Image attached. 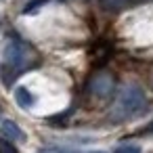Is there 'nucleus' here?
<instances>
[{
	"mask_svg": "<svg viewBox=\"0 0 153 153\" xmlns=\"http://www.w3.org/2000/svg\"><path fill=\"white\" fill-rule=\"evenodd\" d=\"M40 63V57L36 53V48H32L30 44H25L21 38H11L4 44L2 51V67H0V74H2V80L7 86H13V82L30 71L36 69V65Z\"/></svg>",
	"mask_w": 153,
	"mask_h": 153,
	"instance_id": "f257e3e1",
	"label": "nucleus"
},
{
	"mask_svg": "<svg viewBox=\"0 0 153 153\" xmlns=\"http://www.w3.org/2000/svg\"><path fill=\"white\" fill-rule=\"evenodd\" d=\"M145 107H147V97H145L143 88L136 84H128L115 97V101L109 109V117H111V122H126V120L138 115L140 111H145Z\"/></svg>",
	"mask_w": 153,
	"mask_h": 153,
	"instance_id": "f03ea898",
	"label": "nucleus"
},
{
	"mask_svg": "<svg viewBox=\"0 0 153 153\" xmlns=\"http://www.w3.org/2000/svg\"><path fill=\"white\" fill-rule=\"evenodd\" d=\"M88 88H90V92H92L94 97L105 99V97H109V94L113 92V88H115V80H113L111 74H107V71H99V74H94V78L90 80Z\"/></svg>",
	"mask_w": 153,
	"mask_h": 153,
	"instance_id": "7ed1b4c3",
	"label": "nucleus"
},
{
	"mask_svg": "<svg viewBox=\"0 0 153 153\" xmlns=\"http://www.w3.org/2000/svg\"><path fill=\"white\" fill-rule=\"evenodd\" d=\"M0 132H2L4 138L15 140V143H23V140H25V132H23L21 126L15 124L13 120H4L2 124H0Z\"/></svg>",
	"mask_w": 153,
	"mask_h": 153,
	"instance_id": "20e7f679",
	"label": "nucleus"
},
{
	"mask_svg": "<svg viewBox=\"0 0 153 153\" xmlns=\"http://www.w3.org/2000/svg\"><path fill=\"white\" fill-rule=\"evenodd\" d=\"M140 2H147V0H99V4L105 9V11H111V13H120V11H126L130 7H136Z\"/></svg>",
	"mask_w": 153,
	"mask_h": 153,
	"instance_id": "39448f33",
	"label": "nucleus"
},
{
	"mask_svg": "<svg viewBox=\"0 0 153 153\" xmlns=\"http://www.w3.org/2000/svg\"><path fill=\"white\" fill-rule=\"evenodd\" d=\"M15 101H17V105H19L21 109H32L34 103H36V97H34L25 86H17V88H15Z\"/></svg>",
	"mask_w": 153,
	"mask_h": 153,
	"instance_id": "423d86ee",
	"label": "nucleus"
},
{
	"mask_svg": "<svg viewBox=\"0 0 153 153\" xmlns=\"http://www.w3.org/2000/svg\"><path fill=\"white\" fill-rule=\"evenodd\" d=\"M0 153H19L17 151V147H15V143H11L9 138H0Z\"/></svg>",
	"mask_w": 153,
	"mask_h": 153,
	"instance_id": "0eeeda50",
	"label": "nucleus"
},
{
	"mask_svg": "<svg viewBox=\"0 0 153 153\" xmlns=\"http://www.w3.org/2000/svg\"><path fill=\"white\" fill-rule=\"evenodd\" d=\"M113 153H140V147L138 145H120V147H115Z\"/></svg>",
	"mask_w": 153,
	"mask_h": 153,
	"instance_id": "6e6552de",
	"label": "nucleus"
},
{
	"mask_svg": "<svg viewBox=\"0 0 153 153\" xmlns=\"http://www.w3.org/2000/svg\"><path fill=\"white\" fill-rule=\"evenodd\" d=\"M140 134H153V120H151V122H149V124L140 130Z\"/></svg>",
	"mask_w": 153,
	"mask_h": 153,
	"instance_id": "1a4fd4ad",
	"label": "nucleus"
},
{
	"mask_svg": "<svg viewBox=\"0 0 153 153\" xmlns=\"http://www.w3.org/2000/svg\"><path fill=\"white\" fill-rule=\"evenodd\" d=\"M86 153H105V151H86Z\"/></svg>",
	"mask_w": 153,
	"mask_h": 153,
	"instance_id": "9d476101",
	"label": "nucleus"
},
{
	"mask_svg": "<svg viewBox=\"0 0 153 153\" xmlns=\"http://www.w3.org/2000/svg\"><path fill=\"white\" fill-rule=\"evenodd\" d=\"M151 86H153V74H151Z\"/></svg>",
	"mask_w": 153,
	"mask_h": 153,
	"instance_id": "9b49d317",
	"label": "nucleus"
},
{
	"mask_svg": "<svg viewBox=\"0 0 153 153\" xmlns=\"http://www.w3.org/2000/svg\"><path fill=\"white\" fill-rule=\"evenodd\" d=\"M0 115H2V107H0Z\"/></svg>",
	"mask_w": 153,
	"mask_h": 153,
	"instance_id": "f8f14e48",
	"label": "nucleus"
},
{
	"mask_svg": "<svg viewBox=\"0 0 153 153\" xmlns=\"http://www.w3.org/2000/svg\"><path fill=\"white\" fill-rule=\"evenodd\" d=\"M57 2H65V0H57Z\"/></svg>",
	"mask_w": 153,
	"mask_h": 153,
	"instance_id": "ddd939ff",
	"label": "nucleus"
}]
</instances>
